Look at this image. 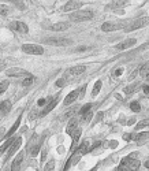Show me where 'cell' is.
I'll return each instance as SVG.
<instances>
[{
  "label": "cell",
  "instance_id": "37",
  "mask_svg": "<svg viewBox=\"0 0 149 171\" xmlns=\"http://www.w3.org/2000/svg\"><path fill=\"white\" fill-rule=\"evenodd\" d=\"M64 81H66V78L58 79V81H56V86H63V85H64Z\"/></svg>",
  "mask_w": 149,
  "mask_h": 171
},
{
  "label": "cell",
  "instance_id": "26",
  "mask_svg": "<svg viewBox=\"0 0 149 171\" xmlns=\"http://www.w3.org/2000/svg\"><path fill=\"white\" fill-rule=\"evenodd\" d=\"M100 89H101V81H100V79H99V81H96L95 86H93L92 96H97V95H99V92H100Z\"/></svg>",
  "mask_w": 149,
  "mask_h": 171
},
{
  "label": "cell",
  "instance_id": "28",
  "mask_svg": "<svg viewBox=\"0 0 149 171\" xmlns=\"http://www.w3.org/2000/svg\"><path fill=\"white\" fill-rule=\"evenodd\" d=\"M147 126H149V119H142L141 122H138V123H137L136 130H141V129L147 127Z\"/></svg>",
  "mask_w": 149,
  "mask_h": 171
},
{
  "label": "cell",
  "instance_id": "43",
  "mask_svg": "<svg viewBox=\"0 0 149 171\" xmlns=\"http://www.w3.org/2000/svg\"><path fill=\"white\" fill-rule=\"evenodd\" d=\"M96 170H97V167H95V169H92V170H90V171H96Z\"/></svg>",
  "mask_w": 149,
  "mask_h": 171
},
{
  "label": "cell",
  "instance_id": "1",
  "mask_svg": "<svg viewBox=\"0 0 149 171\" xmlns=\"http://www.w3.org/2000/svg\"><path fill=\"white\" fill-rule=\"evenodd\" d=\"M140 166H141V163L138 159L125 158L122 159L121 164L116 167V171H138Z\"/></svg>",
  "mask_w": 149,
  "mask_h": 171
},
{
  "label": "cell",
  "instance_id": "6",
  "mask_svg": "<svg viewBox=\"0 0 149 171\" xmlns=\"http://www.w3.org/2000/svg\"><path fill=\"white\" fill-rule=\"evenodd\" d=\"M85 70H86V67L85 66H74V67H71V69H69L66 71V78H75V77H78V75H81V74H84L85 73Z\"/></svg>",
  "mask_w": 149,
  "mask_h": 171
},
{
  "label": "cell",
  "instance_id": "12",
  "mask_svg": "<svg viewBox=\"0 0 149 171\" xmlns=\"http://www.w3.org/2000/svg\"><path fill=\"white\" fill-rule=\"evenodd\" d=\"M121 23H115V22H104L103 25H101V30L103 32H114L116 30V29L121 28Z\"/></svg>",
  "mask_w": 149,
  "mask_h": 171
},
{
  "label": "cell",
  "instance_id": "44",
  "mask_svg": "<svg viewBox=\"0 0 149 171\" xmlns=\"http://www.w3.org/2000/svg\"><path fill=\"white\" fill-rule=\"evenodd\" d=\"M4 171H10V169H4Z\"/></svg>",
  "mask_w": 149,
  "mask_h": 171
},
{
  "label": "cell",
  "instance_id": "33",
  "mask_svg": "<svg viewBox=\"0 0 149 171\" xmlns=\"http://www.w3.org/2000/svg\"><path fill=\"white\" fill-rule=\"evenodd\" d=\"M7 13H8V8H7V6H3V4H0V14H2L3 17H6V15H7Z\"/></svg>",
  "mask_w": 149,
  "mask_h": 171
},
{
  "label": "cell",
  "instance_id": "32",
  "mask_svg": "<svg viewBox=\"0 0 149 171\" xmlns=\"http://www.w3.org/2000/svg\"><path fill=\"white\" fill-rule=\"evenodd\" d=\"M54 169H55V160H51V162H48V163H47L44 171H54Z\"/></svg>",
  "mask_w": 149,
  "mask_h": 171
},
{
  "label": "cell",
  "instance_id": "19",
  "mask_svg": "<svg viewBox=\"0 0 149 171\" xmlns=\"http://www.w3.org/2000/svg\"><path fill=\"white\" fill-rule=\"evenodd\" d=\"M19 125H21V116H19L18 119L15 120V123H14V125H13V127H11L10 130L7 131V134H6V137H4V138H7V140H8V138H11V137H13L14 133L17 131V129L19 127Z\"/></svg>",
  "mask_w": 149,
  "mask_h": 171
},
{
  "label": "cell",
  "instance_id": "22",
  "mask_svg": "<svg viewBox=\"0 0 149 171\" xmlns=\"http://www.w3.org/2000/svg\"><path fill=\"white\" fill-rule=\"evenodd\" d=\"M13 141H14V138L11 137V138H8V140L6 141V142L3 144L2 146H0V156H2L3 153H4V151H7V149L10 148V145H11V142H13Z\"/></svg>",
  "mask_w": 149,
  "mask_h": 171
},
{
  "label": "cell",
  "instance_id": "25",
  "mask_svg": "<svg viewBox=\"0 0 149 171\" xmlns=\"http://www.w3.org/2000/svg\"><path fill=\"white\" fill-rule=\"evenodd\" d=\"M145 138H149V131H148V133L134 134L133 137H131V140H134V141H141V140H145Z\"/></svg>",
  "mask_w": 149,
  "mask_h": 171
},
{
  "label": "cell",
  "instance_id": "14",
  "mask_svg": "<svg viewBox=\"0 0 149 171\" xmlns=\"http://www.w3.org/2000/svg\"><path fill=\"white\" fill-rule=\"evenodd\" d=\"M78 96H80V90H73L70 95H67L66 97H64V105H70L73 104V103L75 101V100L78 99Z\"/></svg>",
  "mask_w": 149,
  "mask_h": 171
},
{
  "label": "cell",
  "instance_id": "8",
  "mask_svg": "<svg viewBox=\"0 0 149 171\" xmlns=\"http://www.w3.org/2000/svg\"><path fill=\"white\" fill-rule=\"evenodd\" d=\"M21 144H22V138L21 137H18L17 140H14L13 142H11L10 148H8V152H7V159L11 158L13 155H15V152L21 148ZM7 159H6V160H7Z\"/></svg>",
  "mask_w": 149,
  "mask_h": 171
},
{
  "label": "cell",
  "instance_id": "40",
  "mask_svg": "<svg viewBox=\"0 0 149 171\" xmlns=\"http://www.w3.org/2000/svg\"><path fill=\"white\" fill-rule=\"evenodd\" d=\"M144 92H145V95H149V85H145L144 86Z\"/></svg>",
  "mask_w": 149,
  "mask_h": 171
},
{
  "label": "cell",
  "instance_id": "42",
  "mask_svg": "<svg viewBox=\"0 0 149 171\" xmlns=\"http://www.w3.org/2000/svg\"><path fill=\"white\" fill-rule=\"evenodd\" d=\"M145 167H147V169L149 170V160H147V162H145Z\"/></svg>",
  "mask_w": 149,
  "mask_h": 171
},
{
  "label": "cell",
  "instance_id": "20",
  "mask_svg": "<svg viewBox=\"0 0 149 171\" xmlns=\"http://www.w3.org/2000/svg\"><path fill=\"white\" fill-rule=\"evenodd\" d=\"M138 86H140V82H134V84H131V85H129V86L125 88V90H123V92L129 96V95H131V93H133L134 90H137V89H138Z\"/></svg>",
  "mask_w": 149,
  "mask_h": 171
},
{
  "label": "cell",
  "instance_id": "45",
  "mask_svg": "<svg viewBox=\"0 0 149 171\" xmlns=\"http://www.w3.org/2000/svg\"><path fill=\"white\" fill-rule=\"evenodd\" d=\"M2 133H3V130H0V135H2ZM0 138H2V137H0Z\"/></svg>",
  "mask_w": 149,
  "mask_h": 171
},
{
  "label": "cell",
  "instance_id": "16",
  "mask_svg": "<svg viewBox=\"0 0 149 171\" xmlns=\"http://www.w3.org/2000/svg\"><path fill=\"white\" fill-rule=\"evenodd\" d=\"M70 28V23L69 22H59V23H55V25H52L51 30H55V32H63V30H67V29Z\"/></svg>",
  "mask_w": 149,
  "mask_h": 171
},
{
  "label": "cell",
  "instance_id": "46",
  "mask_svg": "<svg viewBox=\"0 0 149 171\" xmlns=\"http://www.w3.org/2000/svg\"><path fill=\"white\" fill-rule=\"evenodd\" d=\"M147 79H148V81H149V75H148V77H147Z\"/></svg>",
  "mask_w": 149,
  "mask_h": 171
},
{
  "label": "cell",
  "instance_id": "7",
  "mask_svg": "<svg viewBox=\"0 0 149 171\" xmlns=\"http://www.w3.org/2000/svg\"><path fill=\"white\" fill-rule=\"evenodd\" d=\"M8 28L11 30H15V32H19V33H28L29 29H28V25L23 22H19V21H14L8 25Z\"/></svg>",
  "mask_w": 149,
  "mask_h": 171
},
{
  "label": "cell",
  "instance_id": "4",
  "mask_svg": "<svg viewBox=\"0 0 149 171\" xmlns=\"http://www.w3.org/2000/svg\"><path fill=\"white\" fill-rule=\"evenodd\" d=\"M22 51L26 52V54H30V55H43L44 54V48L41 45H37V44H23Z\"/></svg>",
  "mask_w": 149,
  "mask_h": 171
},
{
  "label": "cell",
  "instance_id": "3",
  "mask_svg": "<svg viewBox=\"0 0 149 171\" xmlns=\"http://www.w3.org/2000/svg\"><path fill=\"white\" fill-rule=\"evenodd\" d=\"M45 44L48 45H52V47H67L71 44V40L70 38H64V37H60V38H56V37H52V38H45L43 40Z\"/></svg>",
  "mask_w": 149,
  "mask_h": 171
},
{
  "label": "cell",
  "instance_id": "38",
  "mask_svg": "<svg viewBox=\"0 0 149 171\" xmlns=\"http://www.w3.org/2000/svg\"><path fill=\"white\" fill-rule=\"evenodd\" d=\"M122 73H123V69H116L115 73H114V75H115V77H119V75H122Z\"/></svg>",
  "mask_w": 149,
  "mask_h": 171
},
{
  "label": "cell",
  "instance_id": "15",
  "mask_svg": "<svg viewBox=\"0 0 149 171\" xmlns=\"http://www.w3.org/2000/svg\"><path fill=\"white\" fill-rule=\"evenodd\" d=\"M81 6H82V2L71 0V2H67L66 4H64L63 10H64V11H73V10H77V8H80Z\"/></svg>",
  "mask_w": 149,
  "mask_h": 171
},
{
  "label": "cell",
  "instance_id": "27",
  "mask_svg": "<svg viewBox=\"0 0 149 171\" xmlns=\"http://www.w3.org/2000/svg\"><path fill=\"white\" fill-rule=\"evenodd\" d=\"M34 79H36V78H34L33 75H29V77H26V78L22 81V85H23V86H30V85H33Z\"/></svg>",
  "mask_w": 149,
  "mask_h": 171
},
{
  "label": "cell",
  "instance_id": "24",
  "mask_svg": "<svg viewBox=\"0 0 149 171\" xmlns=\"http://www.w3.org/2000/svg\"><path fill=\"white\" fill-rule=\"evenodd\" d=\"M81 133H82V131H81V129H80V127H78V129H77V130H75V131H74V133H73V134H71V137H73V146H74V145H75V144H77V142H78V140H80V137H81Z\"/></svg>",
  "mask_w": 149,
  "mask_h": 171
},
{
  "label": "cell",
  "instance_id": "30",
  "mask_svg": "<svg viewBox=\"0 0 149 171\" xmlns=\"http://www.w3.org/2000/svg\"><path fill=\"white\" fill-rule=\"evenodd\" d=\"M8 85H10V82H8V81H0V95H2V93H4L6 90H7Z\"/></svg>",
  "mask_w": 149,
  "mask_h": 171
},
{
  "label": "cell",
  "instance_id": "9",
  "mask_svg": "<svg viewBox=\"0 0 149 171\" xmlns=\"http://www.w3.org/2000/svg\"><path fill=\"white\" fill-rule=\"evenodd\" d=\"M136 43H137L136 38H129V40H125V41H122V43L116 44L115 49L116 51H123V49H127V48H130V47L136 45Z\"/></svg>",
  "mask_w": 149,
  "mask_h": 171
},
{
  "label": "cell",
  "instance_id": "5",
  "mask_svg": "<svg viewBox=\"0 0 149 171\" xmlns=\"http://www.w3.org/2000/svg\"><path fill=\"white\" fill-rule=\"evenodd\" d=\"M149 23V17H141V18H138V19H136L133 23H131L130 26H129V29L127 30L129 32H131V30H138V29H141V28H144V26H147Z\"/></svg>",
  "mask_w": 149,
  "mask_h": 171
},
{
  "label": "cell",
  "instance_id": "10",
  "mask_svg": "<svg viewBox=\"0 0 149 171\" xmlns=\"http://www.w3.org/2000/svg\"><path fill=\"white\" fill-rule=\"evenodd\" d=\"M6 74H7L8 77H19V75H26L29 77L30 74H29L28 71H25L23 69H19V67H15V69H8L7 71H6Z\"/></svg>",
  "mask_w": 149,
  "mask_h": 171
},
{
  "label": "cell",
  "instance_id": "36",
  "mask_svg": "<svg viewBox=\"0 0 149 171\" xmlns=\"http://www.w3.org/2000/svg\"><path fill=\"white\" fill-rule=\"evenodd\" d=\"M45 103H49V100L48 99H40L39 100V104H37V105H41V107H43V105H45Z\"/></svg>",
  "mask_w": 149,
  "mask_h": 171
},
{
  "label": "cell",
  "instance_id": "35",
  "mask_svg": "<svg viewBox=\"0 0 149 171\" xmlns=\"http://www.w3.org/2000/svg\"><path fill=\"white\" fill-rule=\"evenodd\" d=\"M82 119H84V122H89V120L92 119V111H89L88 114L84 115V116H82Z\"/></svg>",
  "mask_w": 149,
  "mask_h": 171
},
{
  "label": "cell",
  "instance_id": "34",
  "mask_svg": "<svg viewBox=\"0 0 149 171\" xmlns=\"http://www.w3.org/2000/svg\"><path fill=\"white\" fill-rule=\"evenodd\" d=\"M40 146H41V142H39L36 146H34V149L32 151V156H37V153H39V151H40Z\"/></svg>",
  "mask_w": 149,
  "mask_h": 171
},
{
  "label": "cell",
  "instance_id": "41",
  "mask_svg": "<svg viewBox=\"0 0 149 171\" xmlns=\"http://www.w3.org/2000/svg\"><path fill=\"white\" fill-rule=\"evenodd\" d=\"M123 138H125L126 141H130V140H131V134H125Z\"/></svg>",
  "mask_w": 149,
  "mask_h": 171
},
{
  "label": "cell",
  "instance_id": "29",
  "mask_svg": "<svg viewBox=\"0 0 149 171\" xmlns=\"http://www.w3.org/2000/svg\"><path fill=\"white\" fill-rule=\"evenodd\" d=\"M130 108H131V111H133V112H140V111H141V105H140L138 101H133V103H131Z\"/></svg>",
  "mask_w": 149,
  "mask_h": 171
},
{
  "label": "cell",
  "instance_id": "11",
  "mask_svg": "<svg viewBox=\"0 0 149 171\" xmlns=\"http://www.w3.org/2000/svg\"><path fill=\"white\" fill-rule=\"evenodd\" d=\"M22 160H23V153H22V152H19L18 155L15 156V159H14L13 164H11L10 171H19V167H21Z\"/></svg>",
  "mask_w": 149,
  "mask_h": 171
},
{
  "label": "cell",
  "instance_id": "13",
  "mask_svg": "<svg viewBox=\"0 0 149 171\" xmlns=\"http://www.w3.org/2000/svg\"><path fill=\"white\" fill-rule=\"evenodd\" d=\"M58 103H59V99H58V97H55V99L52 100V101H49V103H48V105H47V107L44 108L41 112H40V116H45V115L48 114V112H51V111L54 110L55 107H56Z\"/></svg>",
  "mask_w": 149,
  "mask_h": 171
},
{
  "label": "cell",
  "instance_id": "39",
  "mask_svg": "<svg viewBox=\"0 0 149 171\" xmlns=\"http://www.w3.org/2000/svg\"><path fill=\"white\" fill-rule=\"evenodd\" d=\"M110 146H111V148H115V146H118V141H111Z\"/></svg>",
  "mask_w": 149,
  "mask_h": 171
},
{
  "label": "cell",
  "instance_id": "17",
  "mask_svg": "<svg viewBox=\"0 0 149 171\" xmlns=\"http://www.w3.org/2000/svg\"><path fill=\"white\" fill-rule=\"evenodd\" d=\"M11 110V101L10 100H4V101L0 103V114L6 115L7 112H10Z\"/></svg>",
  "mask_w": 149,
  "mask_h": 171
},
{
  "label": "cell",
  "instance_id": "18",
  "mask_svg": "<svg viewBox=\"0 0 149 171\" xmlns=\"http://www.w3.org/2000/svg\"><path fill=\"white\" fill-rule=\"evenodd\" d=\"M77 129H78V122H77V119H71V120H70V122H69V125H67L66 133L71 135V134L74 133L75 130H77Z\"/></svg>",
  "mask_w": 149,
  "mask_h": 171
},
{
  "label": "cell",
  "instance_id": "21",
  "mask_svg": "<svg viewBox=\"0 0 149 171\" xmlns=\"http://www.w3.org/2000/svg\"><path fill=\"white\" fill-rule=\"evenodd\" d=\"M90 151V145H89V142L88 141H85V142H82V145H80L78 146V152L81 153V155H85V153H88Z\"/></svg>",
  "mask_w": 149,
  "mask_h": 171
},
{
  "label": "cell",
  "instance_id": "2",
  "mask_svg": "<svg viewBox=\"0 0 149 171\" xmlns=\"http://www.w3.org/2000/svg\"><path fill=\"white\" fill-rule=\"evenodd\" d=\"M92 18H93V11H90V10L77 11V13L70 15V19H71L73 22H84V21H89Z\"/></svg>",
  "mask_w": 149,
  "mask_h": 171
},
{
  "label": "cell",
  "instance_id": "23",
  "mask_svg": "<svg viewBox=\"0 0 149 171\" xmlns=\"http://www.w3.org/2000/svg\"><path fill=\"white\" fill-rule=\"evenodd\" d=\"M140 74H141V77H144V78H147L149 75V62H147V63L140 69Z\"/></svg>",
  "mask_w": 149,
  "mask_h": 171
},
{
  "label": "cell",
  "instance_id": "31",
  "mask_svg": "<svg viewBox=\"0 0 149 171\" xmlns=\"http://www.w3.org/2000/svg\"><path fill=\"white\" fill-rule=\"evenodd\" d=\"M90 110H92V105H90V104H85L82 108H81V111H80V115H81V116H84V115H85V114H88Z\"/></svg>",
  "mask_w": 149,
  "mask_h": 171
}]
</instances>
